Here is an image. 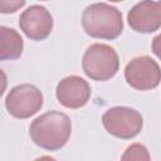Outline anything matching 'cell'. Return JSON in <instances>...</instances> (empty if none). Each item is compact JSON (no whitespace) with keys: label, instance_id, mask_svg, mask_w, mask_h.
Listing matches in <instances>:
<instances>
[{"label":"cell","instance_id":"3","mask_svg":"<svg viewBox=\"0 0 161 161\" xmlns=\"http://www.w3.org/2000/svg\"><path fill=\"white\" fill-rule=\"evenodd\" d=\"M82 68L88 78L104 82L116 75L119 68V59L112 47L102 43H94L84 52Z\"/></svg>","mask_w":161,"mask_h":161},{"label":"cell","instance_id":"16","mask_svg":"<svg viewBox=\"0 0 161 161\" xmlns=\"http://www.w3.org/2000/svg\"><path fill=\"white\" fill-rule=\"evenodd\" d=\"M43 1H47V0H43Z\"/></svg>","mask_w":161,"mask_h":161},{"label":"cell","instance_id":"8","mask_svg":"<svg viewBox=\"0 0 161 161\" xmlns=\"http://www.w3.org/2000/svg\"><path fill=\"white\" fill-rule=\"evenodd\" d=\"M127 21L137 33H153L161 26V4L153 0L137 3L127 14Z\"/></svg>","mask_w":161,"mask_h":161},{"label":"cell","instance_id":"7","mask_svg":"<svg viewBox=\"0 0 161 161\" xmlns=\"http://www.w3.org/2000/svg\"><path fill=\"white\" fill-rule=\"evenodd\" d=\"M53 16L45 6L31 5L24 10L19 18L21 31L31 40H44L53 30Z\"/></svg>","mask_w":161,"mask_h":161},{"label":"cell","instance_id":"1","mask_svg":"<svg viewBox=\"0 0 161 161\" xmlns=\"http://www.w3.org/2000/svg\"><path fill=\"white\" fill-rule=\"evenodd\" d=\"M70 118L59 111H50L40 114L29 127L31 141L47 151H57L64 147L70 137Z\"/></svg>","mask_w":161,"mask_h":161},{"label":"cell","instance_id":"5","mask_svg":"<svg viewBox=\"0 0 161 161\" xmlns=\"http://www.w3.org/2000/svg\"><path fill=\"white\" fill-rule=\"evenodd\" d=\"M5 107L10 116L25 119L40 111L43 107V94L33 84H19L9 91L5 98Z\"/></svg>","mask_w":161,"mask_h":161},{"label":"cell","instance_id":"11","mask_svg":"<svg viewBox=\"0 0 161 161\" xmlns=\"http://www.w3.org/2000/svg\"><path fill=\"white\" fill-rule=\"evenodd\" d=\"M121 158L122 160H146V161H148L151 158V156L143 145L133 143L126 148V151Z\"/></svg>","mask_w":161,"mask_h":161},{"label":"cell","instance_id":"12","mask_svg":"<svg viewBox=\"0 0 161 161\" xmlns=\"http://www.w3.org/2000/svg\"><path fill=\"white\" fill-rule=\"evenodd\" d=\"M26 0H0V11L3 14L15 13L25 5Z\"/></svg>","mask_w":161,"mask_h":161},{"label":"cell","instance_id":"10","mask_svg":"<svg viewBox=\"0 0 161 161\" xmlns=\"http://www.w3.org/2000/svg\"><path fill=\"white\" fill-rule=\"evenodd\" d=\"M24 49V42L20 34L13 28L0 26V59L15 60L20 58Z\"/></svg>","mask_w":161,"mask_h":161},{"label":"cell","instance_id":"2","mask_svg":"<svg viewBox=\"0 0 161 161\" xmlns=\"http://www.w3.org/2000/svg\"><path fill=\"white\" fill-rule=\"evenodd\" d=\"M82 26L92 38L113 40L123 30L122 14L117 8L106 3L91 4L83 10Z\"/></svg>","mask_w":161,"mask_h":161},{"label":"cell","instance_id":"9","mask_svg":"<svg viewBox=\"0 0 161 161\" xmlns=\"http://www.w3.org/2000/svg\"><path fill=\"white\" fill-rule=\"evenodd\" d=\"M58 102L72 109L80 108L87 104L91 97V87L87 80L78 75H68L63 78L55 89Z\"/></svg>","mask_w":161,"mask_h":161},{"label":"cell","instance_id":"14","mask_svg":"<svg viewBox=\"0 0 161 161\" xmlns=\"http://www.w3.org/2000/svg\"><path fill=\"white\" fill-rule=\"evenodd\" d=\"M108 1H112V3H119V1H123V0H108Z\"/></svg>","mask_w":161,"mask_h":161},{"label":"cell","instance_id":"6","mask_svg":"<svg viewBox=\"0 0 161 161\" xmlns=\"http://www.w3.org/2000/svg\"><path fill=\"white\" fill-rule=\"evenodd\" d=\"M125 78L128 86L138 91L156 88L161 82V69L158 64L147 55L131 59L125 67Z\"/></svg>","mask_w":161,"mask_h":161},{"label":"cell","instance_id":"15","mask_svg":"<svg viewBox=\"0 0 161 161\" xmlns=\"http://www.w3.org/2000/svg\"><path fill=\"white\" fill-rule=\"evenodd\" d=\"M158 3H160V4H161V0H160V1H158Z\"/></svg>","mask_w":161,"mask_h":161},{"label":"cell","instance_id":"13","mask_svg":"<svg viewBox=\"0 0 161 161\" xmlns=\"http://www.w3.org/2000/svg\"><path fill=\"white\" fill-rule=\"evenodd\" d=\"M152 52L161 60V33L152 39Z\"/></svg>","mask_w":161,"mask_h":161},{"label":"cell","instance_id":"4","mask_svg":"<svg viewBox=\"0 0 161 161\" xmlns=\"http://www.w3.org/2000/svg\"><path fill=\"white\" fill-rule=\"evenodd\" d=\"M102 123L109 135L122 140H131L141 132L143 118L135 108L117 106L103 113Z\"/></svg>","mask_w":161,"mask_h":161}]
</instances>
